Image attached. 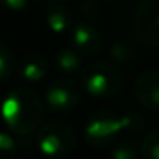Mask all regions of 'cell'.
<instances>
[{
    "label": "cell",
    "mask_w": 159,
    "mask_h": 159,
    "mask_svg": "<svg viewBox=\"0 0 159 159\" xmlns=\"http://www.w3.org/2000/svg\"><path fill=\"white\" fill-rule=\"evenodd\" d=\"M80 84L94 98H113L121 91L125 75L121 69L113 62L99 60L86 65L80 70Z\"/></svg>",
    "instance_id": "7a4b0ae2"
},
{
    "label": "cell",
    "mask_w": 159,
    "mask_h": 159,
    "mask_svg": "<svg viewBox=\"0 0 159 159\" xmlns=\"http://www.w3.org/2000/svg\"><path fill=\"white\" fill-rule=\"evenodd\" d=\"M0 113L5 125L17 135H29L41 125L45 116L43 101L28 87H16L2 101Z\"/></svg>",
    "instance_id": "6da1fadb"
},
{
    "label": "cell",
    "mask_w": 159,
    "mask_h": 159,
    "mask_svg": "<svg viewBox=\"0 0 159 159\" xmlns=\"http://www.w3.org/2000/svg\"><path fill=\"white\" fill-rule=\"evenodd\" d=\"M134 96L147 110H159V72L147 70L134 82Z\"/></svg>",
    "instance_id": "ba28073f"
},
{
    "label": "cell",
    "mask_w": 159,
    "mask_h": 159,
    "mask_svg": "<svg viewBox=\"0 0 159 159\" xmlns=\"http://www.w3.org/2000/svg\"><path fill=\"white\" fill-rule=\"evenodd\" d=\"M142 127V116L132 113L127 116H116L111 111H98L91 115L84 127V137L94 147L106 145L125 128Z\"/></svg>",
    "instance_id": "3957f363"
},
{
    "label": "cell",
    "mask_w": 159,
    "mask_h": 159,
    "mask_svg": "<svg viewBox=\"0 0 159 159\" xmlns=\"http://www.w3.org/2000/svg\"><path fill=\"white\" fill-rule=\"evenodd\" d=\"M48 74V60L46 57L39 55V53H31L21 62L19 67V75L26 82H39L41 79H45V75Z\"/></svg>",
    "instance_id": "30bf717a"
},
{
    "label": "cell",
    "mask_w": 159,
    "mask_h": 159,
    "mask_svg": "<svg viewBox=\"0 0 159 159\" xmlns=\"http://www.w3.org/2000/svg\"><path fill=\"white\" fill-rule=\"evenodd\" d=\"M132 29L139 41L159 48V0H142L132 17Z\"/></svg>",
    "instance_id": "5b68a950"
},
{
    "label": "cell",
    "mask_w": 159,
    "mask_h": 159,
    "mask_svg": "<svg viewBox=\"0 0 159 159\" xmlns=\"http://www.w3.org/2000/svg\"><path fill=\"white\" fill-rule=\"evenodd\" d=\"M14 67H16V62L12 52L5 45L0 43V82L11 79L12 74H14Z\"/></svg>",
    "instance_id": "4fadbf2b"
},
{
    "label": "cell",
    "mask_w": 159,
    "mask_h": 159,
    "mask_svg": "<svg viewBox=\"0 0 159 159\" xmlns=\"http://www.w3.org/2000/svg\"><path fill=\"white\" fill-rule=\"evenodd\" d=\"M0 4L11 11H22L29 5V0H0Z\"/></svg>",
    "instance_id": "2e32d148"
},
{
    "label": "cell",
    "mask_w": 159,
    "mask_h": 159,
    "mask_svg": "<svg viewBox=\"0 0 159 159\" xmlns=\"http://www.w3.org/2000/svg\"><path fill=\"white\" fill-rule=\"evenodd\" d=\"M45 101L55 113H67L80 101V87L69 77H60L46 87Z\"/></svg>",
    "instance_id": "8992f818"
},
{
    "label": "cell",
    "mask_w": 159,
    "mask_h": 159,
    "mask_svg": "<svg viewBox=\"0 0 159 159\" xmlns=\"http://www.w3.org/2000/svg\"><path fill=\"white\" fill-rule=\"evenodd\" d=\"M80 53H77L74 48H69V46H63L58 52L55 53V65L57 69L60 70L65 75H72V74H77L80 70Z\"/></svg>",
    "instance_id": "8fae6325"
},
{
    "label": "cell",
    "mask_w": 159,
    "mask_h": 159,
    "mask_svg": "<svg viewBox=\"0 0 159 159\" xmlns=\"http://www.w3.org/2000/svg\"><path fill=\"white\" fill-rule=\"evenodd\" d=\"M36 144L45 156L63 157V156L70 154L75 145V132L65 121H48L39 128Z\"/></svg>",
    "instance_id": "277c9868"
},
{
    "label": "cell",
    "mask_w": 159,
    "mask_h": 159,
    "mask_svg": "<svg viewBox=\"0 0 159 159\" xmlns=\"http://www.w3.org/2000/svg\"><path fill=\"white\" fill-rule=\"evenodd\" d=\"M17 147L11 135L0 132V159H16Z\"/></svg>",
    "instance_id": "9a60e30c"
},
{
    "label": "cell",
    "mask_w": 159,
    "mask_h": 159,
    "mask_svg": "<svg viewBox=\"0 0 159 159\" xmlns=\"http://www.w3.org/2000/svg\"><path fill=\"white\" fill-rule=\"evenodd\" d=\"M140 149L144 159H159V130L145 135Z\"/></svg>",
    "instance_id": "5bb4252c"
},
{
    "label": "cell",
    "mask_w": 159,
    "mask_h": 159,
    "mask_svg": "<svg viewBox=\"0 0 159 159\" xmlns=\"http://www.w3.org/2000/svg\"><path fill=\"white\" fill-rule=\"evenodd\" d=\"M45 19L48 28L55 34H62L72 29L74 16L72 11L65 5V2H48L45 11Z\"/></svg>",
    "instance_id": "9c48e42d"
},
{
    "label": "cell",
    "mask_w": 159,
    "mask_h": 159,
    "mask_svg": "<svg viewBox=\"0 0 159 159\" xmlns=\"http://www.w3.org/2000/svg\"><path fill=\"white\" fill-rule=\"evenodd\" d=\"M48 2H67V0H48Z\"/></svg>",
    "instance_id": "e0dca14e"
},
{
    "label": "cell",
    "mask_w": 159,
    "mask_h": 159,
    "mask_svg": "<svg viewBox=\"0 0 159 159\" xmlns=\"http://www.w3.org/2000/svg\"><path fill=\"white\" fill-rule=\"evenodd\" d=\"M70 41L72 48L82 57H94L101 50V36L94 26L80 21L70 29Z\"/></svg>",
    "instance_id": "52a82bcc"
},
{
    "label": "cell",
    "mask_w": 159,
    "mask_h": 159,
    "mask_svg": "<svg viewBox=\"0 0 159 159\" xmlns=\"http://www.w3.org/2000/svg\"><path fill=\"white\" fill-rule=\"evenodd\" d=\"M142 154V149H139V145L132 140H121L111 151V157L113 159H139V156Z\"/></svg>",
    "instance_id": "7c38bea8"
}]
</instances>
